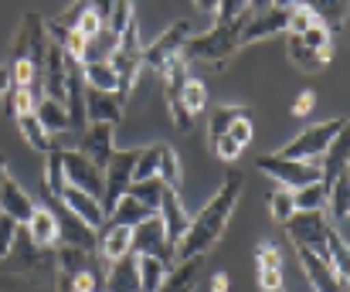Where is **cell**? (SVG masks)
<instances>
[{
    "mask_svg": "<svg viewBox=\"0 0 350 292\" xmlns=\"http://www.w3.org/2000/svg\"><path fill=\"white\" fill-rule=\"evenodd\" d=\"M241 187H245V177L232 170L228 177H225V184L218 187V194L211 197L204 207H201V214L187 224V231H184V238L177 241V248H174V262H187V258H204L211 248H215V241L225 235V228H228V217L234 214V204H238V197H241Z\"/></svg>",
    "mask_w": 350,
    "mask_h": 292,
    "instance_id": "obj_1",
    "label": "cell"
},
{
    "mask_svg": "<svg viewBox=\"0 0 350 292\" xmlns=\"http://www.w3.org/2000/svg\"><path fill=\"white\" fill-rule=\"evenodd\" d=\"M252 7H255V3H248L232 24H215V27L204 31V34H191L187 44H184V51H180V58L187 62V68L198 65V68H208V72H221V68L228 65V58L241 48L238 38H241V27H245L248 17H252Z\"/></svg>",
    "mask_w": 350,
    "mask_h": 292,
    "instance_id": "obj_2",
    "label": "cell"
},
{
    "mask_svg": "<svg viewBox=\"0 0 350 292\" xmlns=\"http://www.w3.org/2000/svg\"><path fill=\"white\" fill-rule=\"evenodd\" d=\"M51 269H55V248H38L34 238L27 235V228L17 224L14 245H10L7 258L0 262V272L14 276V279H44V272H51Z\"/></svg>",
    "mask_w": 350,
    "mask_h": 292,
    "instance_id": "obj_3",
    "label": "cell"
},
{
    "mask_svg": "<svg viewBox=\"0 0 350 292\" xmlns=\"http://www.w3.org/2000/svg\"><path fill=\"white\" fill-rule=\"evenodd\" d=\"M344 129H347V119H344V116H337V119H323V122H317V126H306L299 136H293L275 157H282V160H296V163H320L323 153L330 150V143H334Z\"/></svg>",
    "mask_w": 350,
    "mask_h": 292,
    "instance_id": "obj_4",
    "label": "cell"
},
{
    "mask_svg": "<svg viewBox=\"0 0 350 292\" xmlns=\"http://www.w3.org/2000/svg\"><path fill=\"white\" fill-rule=\"evenodd\" d=\"M41 204L51 211L55 224H58V245H72V248H82V252H96L99 248V231L89 228L79 214H72L62 197H55L44 184H41Z\"/></svg>",
    "mask_w": 350,
    "mask_h": 292,
    "instance_id": "obj_5",
    "label": "cell"
},
{
    "mask_svg": "<svg viewBox=\"0 0 350 292\" xmlns=\"http://www.w3.org/2000/svg\"><path fill=\"white\" fill-rule=\"evenodd\" d=\"M293 238V248H306L320 258H327V238H330V221L323 211H296L286 224H282Z\"/></svg>",
    "mask_w": 350,
    "mask_h": 292,
    "instance_id": "obj_6",
    "label": "cell"
},
{
    "mask_svg": "<svg viewBox=\"0 0 350 292\" xmlns=\"http://www.w3.org/2000/svg\"><path fill=\"white\" fill-rule=\"evenodd\" d=\"M48 31H44V17L41 14H24L14 44H10V62H31L38 72L44 68V55H48Z\"/></svg>",
    "mask_w": 350,
    "mask_h": 292,
    "instance_id": "obj_7",
    "label": "cell"
},
{
    "mask_svg": "<svg viewBox=\"0 0 350 292\" xmlns=\"http://www.w3.org/2000/svg\"><path fill=\"white\" fill-rule=\"evenodd\" d=\"M136 160H139V150H116L113 160L106 163V170H103V214L106 217H109V211L116 207L119 200L129 194Z\"/></svg>",
    "mask_w": 350,
    "mask_h": 292,
    "instance_id": "obj_8",
    "label": "cell"
},
{
    "mask_svg": "<svg viewBox=\"0 0 350 292\" xmlns=\"http://www.w3.org/2000/svg\"><path fill=\"white\" fill-rule=\"evenodd\" d=\"M187 38H191V24H187V21H174L150 48H143V68H153L157 75H163V72L180 58Z\"/></svg>",
    "mask_w": 350,
    "mask_h": 292,
    "instance_id": "obj_9",
    "label": "cell"
},
{
    "mask_svg": "<svg viewBox=\"0 0 350 292\" xmlns=\"http://www.w3.org/2000/svg\"><path fill=\"white\" fill-rule=\"evenodd\" d=\"M255 167H258L262 174H269L272 181H279L282 191H289V194L299 191V187H306V184H317V181H320V163H296V160H282V157H275V153L258 157Z\"/></svg>",
    "mask_w": 350,
    "mask_h": 292,
    "instance_id": "obj_10",
    "label": "cell"
},
{
    "mask_svg": "<svg viewBox=\"0 0 350 292\" xmlns=\"http://www.w3.org/2000/svg\"><path fill=\"white\" fill-rule=\"evenodd\" d=\"M58 153H62L65 184H68V187L85 191L89 197H96V200L103 204V170H99L92 160H85L79 150H58Z\"/></svg>",
    "mask_w": 350,
    "mask_h": 292,
    "instance_id": "obj_11",
    "label": "cell"
},
{
    "mask_svg": "<svg viewBox=\"0 0 350 292\" xmlns=\"http://www.w3.org/2000/svg\"><path fill=\"white\" fill-rule=\"evenodd\" d=\"M129 252L133 255H153V258H160V262H174V248H170V241H167V231H163V221H160V214H150L143 224H136L133 228V245H129Z\"/></svg>",
    "mask_w": 350,
    "mask_h": 292,
    "instance_id": "obj_12",
    "label": "cell"
},
{
    "mask_svg": "<svg viewBox=\"0 0 350 292\" xmlns=\"http://www.w3.org/2000/svg\"><path fill=\"white\" fill-rule=\"evenodd\" d=\"M286 10H289V3H269V7H262L258 10V3L252 7V17H248V24L241 27V48L245 44H252V41H258V38H272V34H282L286 31Z\"/></svg>",
    "mask_w": 350,
    "mask_h": 292,
    "instance_id": "obj_13",
    "label": "cell"
},
{
    "mask_svg": "<svg viewBox=\"0 0 350 292\" xmlns=\"http://www.w3.org/2000/svg\"><path fill=\"white\" fill-rule=\"evenodd\" d=\"M113 140H116V126H109V122H89V126L82 129L79 153H82L85 160H92L99 170H106V163H109L113 153H116Z\"/></svg>",
    "mask_w": 350,
    "mask_h": 292,
    "instance_id": "obj_14",
    "label": "cell"
},
{
    "mask_svg": "<svg viewBox=\"0 0 350 292\" xmlns=\"http://www.w3.org/2000/svg\"><path fill=\"white\" fill-rule=\"evenodd\" d=\"M157 214H160V221H163V231H167V241H170V248H177V241L184 238V231H187V224H191V217L184 214L180 194H177V191H170V187H163Z\"/></svg>",
    "mask_w": 350,
    "mask_h": 292,
    "instance_id": "obj_15",
    "label": "cell"
},
{
    "mask_svg": "<svg viewBox=\"0 0 350 292\" xmlns=\"http://www.w3.org/2000/svg\"><path fill=\"white\" fill-rule=\"evenodd\" d=\"M0 214L10 217L14 224H27L34 214V200L14 177H3V184H0Z\"/></svg>",
    "mask_w": 350,
    "mask_h": 292,
    "instance_id": "obj_16",
    "label": "cell"
},
{
    "mask_svg": "<svg viewBox=\"0 0 350 292\" xmlns=\"http://www.w3.org/2000/svg\"><path fill=\"white\" fill-rule=\"evenodd\" d=\"M296 258H299V265H303L310 286L317 292H347V286H340V279L334 276V269H330L327 258H320V255H313V252H306V248H296Z\"/></svg>",
    "mask_w": 350,
    "mask_h": 292,
    "instance_id": "obj_17",
    "label": "cell"
},
{
    "mask_svg": "<svg viewBox=\"0 0 350 292\" xmlns=\"http://www.w3.org/2000/svg\"><path fill=\"white\" fill-rule=\"evenodd\" d=\"M327 207H330V228L347 238V217H350V170H344L330 187H327Z\"/></svg>",
    "mask_w": 350,
    "mask_h": 292,
    "instance_id": "obj_18",
    "label": "cell"
},
{
    "mask_svg": "<svg viewBox=\"0 0 350 292\" xmlns=\"http://www.w3.org/2000/svg\"><path fill=\"white\" fill-rule=\"evenodd\" d=\"M122 119V98L116 92H96L85 89V122H109L119 126Z\"/></svg>",
    "mask_w": 350,
    "mask_h": 292,
    "instance_id": "obj_19",
    "label": "cell"
},
{
    "mask_svg": "<svg viewBox=\"0 0 350 292\" xmlns=\"http://www.w3.org/2000/svg\"><path fill=\"white\" fill-rule=\"evenodd\" d=\"M55 197H62V204H65L72 214H79L89 228H96V231H99V224H106L103 204H99L96 197H89L85 191H79V187H65L62 194H55Z\"/></svg>",
    "mask_w": 350,
    "mask_h": 292,
    "instance_id": "obj_20",
    "label": "cell"
},
{
    "mask_svg": "<svg viewBox=\"0 0 350 292\" xmlns=\"http://www.w3.org/2000/svg\"><path fill=\"white\" fill-rule=\"evenodd\" d=\"M347 160H350V143H347V129L330 143V150L323 153V160H320V184L323 187H330L344 170H347Z\"/></svg>",
    "mask_w": 350,
    "mask_h": 292,
    "instance_id": "obj_21",
    "label": "cell"
},
{
    "mask_svg": "<svg viewBox=\"0 0 350 292\" xmlns=\"http://www.w3.org/2000/svg\"><path fill=\"white\" fill-rule=\"evenodd\" d=\"M106 292H139V276H136V255H122L109 262L106 269Z\"/></svg>",
    "mask_w": 350,
    "mask_h": 292,
    "instance_id": "obj_22",
    "label": "cell"
},
{
    "mask_svg": "<svg viewBox=\"0 0 350 292\" xmlns=\"http://www.w3.org/2000/svg\"><path fill=\"white\" fill-rule=\"evenodd\" d=\"M96 265H99L96 252H82V248H72V245H55V269L62 276H82Z\"/></svg>",
    "mask_w": 350,
    "mask_h": 292,
    "instance_id": "obj_23",
    "label": "cell"
},
{
    "mask_svg": "<svg viewBox=\"0 0 350 292\" xmlns=\"http://www.w3.org/2000/svg\"><path fill=\"white\" fill-rule=\"evenodd\" d=\"M24 228L34 238L38 248H55L58 245V224H55V217H51V211L44 204H34V214H31V221Z\"/></svg>",
    "mask_w": 350,
    "mask_h": 292,
    "instance_id": "obj_24",
    "label": "cell"
},
{
    "mask_svg": "<svg viewBox=\"0 0 350 292\" xmlns=\"http://www.w3.org/2000/svg\"><path fill=\"white\" fill-rule=\"evenodd\" d=\"M129 245H133V228H122V224H109L103 235H99V258L103 262H116L122 255H129Z\"/></svg>",
    "mask_w": 350,
    "mask_h": 292,
    "instance_id": "obj_25",
    "label": "cell"
},
{
    "mask_svg": "<svg viewBox=\"0 0 350 292\" xmlns=\"http://www.w3.org/2000/svg\"><path fill=\"white\" fill-rule=\"evenodd\" d=\"M201 262L204 258H187V262H177L174 272H167L163 286L157 292H194L198 286V276H201Z\"/></svg>",
    "mask_w": 350,
    "mask_h": 292,
    "instance_id": "obj_26",
    "label": "cell"
},
{
    "mask_svg": "<svg viewBox=\"0 0 350 292\" xmlns=\"http://www.w3.org/2000/svg\"><path fill=\"white\" fill-rule=\"evenodd\" d=\"M330 55L334 51H310L296 34H289V62L299 68V72H320L330 65Z\"/></svg>",
    "mask_w": 350,
    "mask_h": 292,
    "instance_id": "obj_27",
    "label": "cell"
},
{
    "mask_svg": "<svg viewBox=\"0 0 350 292\" xmlns=\"http://www.w3.org/2000/svg\"><path fill=\"white\" fill-rule=\"evenodd\" d=\"M119 48V38L109 31V27H103L99 34H92V38H85V51H82V65H92V62H109L113 55H116Z\"/></svg>",
    "mask_w": 350,
    "mask_h": 292,
    "instance_id": "obj_28",
    "label": "cell"
},
{
    "mask_svg": "<svg viewBox=\"0 0 350 292\" xmlns=\"http://www.w3.org/2000/svg\"><path fill=\"white\" fill-rule=\"evenodd\" d=\"M167 262L153 258V255H136V276H139V292H157L167 279Z\"/></svg>",
    "mask_w": 350,
    "mask_h": 292,
    "instance_id": "obj_29",
    "label": "cell"
},
{
    "mask_svg": "<svg viewBox=\"0 0 350 292\" xmlns=\"http://www.w3.org/2000/svg\"><path fill=\"white\" fill-rule=\"evenodd\" d=\"M34 116H38V122H41V126L51 133V136H55V133H68V112H65V105H62V102L41 96V98H38Z\"/></svg>",
    "mask_w": 350,
    "mask_h": 292,
    "instance_id": "obj_30",
    "label": "cell"
},
{
    "mask_svg": "<svg viewBox=\"0 0 350 292\" xmlns=\"http://www.w3.org/2000/svg\"><path fill=\"white\" fill-rule=\"evenodd\" d=\"M150 214H153V211H146V207H143V204H139L136 197H129V194H126V197H122V200L116 204V207L109 211V217H106V228H109V224H122V228H136V224H143V221H146Z\"/></svg>",
    "mask_w": 350,
    "mask_h": 292,
    "instance_id": "obj_31",
    "label": "cell"
},
{
    "mask_svg": "<svg viewBox=\"0 0 350 292\" xmlns=\"http://www.w3.org/2000/svg\"><path fill=\"white\" fill-rule=\"evenodd\" d=\"M17 129H21V136L38 150V153H55L58 150V143H55V136L38 122V116H24V119H17Z\"/></svg>",
    "mask_w": 350,
    "mask_h": 292,
    "instance_id": "obj_32",
    "label": "cell"
},
{
    "mask_svg": "<svg viewBox=\"0 0 350 292\" xmlns=\"http://www.w3.org/2000/svg\"><path fill=\"white\" fill-rule=\"evenodd\" d=\"M82 79H85V89H96V92H116V72L109 62H92V65H82Z\"/></svg>",
    "mask_w": 350,
    "mask_h": 292,
    "instance_id": "obj_33",
    "label": "cell"
},
{
    "mask_svg": "<svg viewBox=\"0 0 350 292\" xmlns=\"http://www.w3.org/2000/svg\"><path fill=\"white\" fill-rule=\"evenodd\" d=\"M177 105L194 119L198 112H204V109H208V85H204L201 79H187V82H184V89H180Z\"/></svg>",
    "mask_w": 350,
    "mask_h": 292,
    "instance_id": "obj_34",
    "label": "cell"
},
{
    "mask_svg": "<svg viewBox=\"0 0 350 292\" xmlns=\"http://www.w3.org/2000/svg\"><path fill=\"white\" fill-rule=\"evenodd\" d=\"M157 177H160V184H163V187L180 191L184 167H180V157L174 153V146H163V150H160V167H157Z\"/></svg>",
    "mask_w": 350,
    "mask_h": 292,
    "instance_id": "obj_35",
    "label": "cell"
},
{
    "mask_svg": "<svg viewBox=\"0 0 350 292\" xmlns=\"http://www.w3.org/2000/svg\"><path fill=\"white\" fill-rule=\"evenodd\" d=\"M245 112H248V109H238V105H218V109L208 116V140H211V143L221 140V136L234 126V119L245 116Z\"/></svg>",
    "mask_w": 350,
    "mask_h": 292,
    "instance_id": "obj_36",
    "label": "cell"
},
{
    "mask_svg": "<svg viewBox=\"0 0 350 292\" xmlns=\"http://www.w3.org/2000/svg\"><path fill=\"white\" fill-rule=\"evenodd\" d=\"M160 194H163V184H160V177H150V181H133L129 184V197H136L146 211H153L157 214V207H160Z\"/></svg>",
    "mask_w": 350,
    "mask_h": 292,
    "instance_id": "obj_37",
    "label": "cell"
},
{
    "mask_svg": "<svg viewBox=\"0 0 350 292\" xmlns=\"http://www.w3.org/2000/svg\"><path fill=\"white\" fill-rule=\"evenodd\" d=\"M313 24H317V14H313L310 3H289V10H286V34H296L299 38Z\"/></svg>",
    "mask_w": 350,
    "mask_h": 292,
    "instance_id": "obj_38",
    "label": "cell"
},
{
    "mask_svg": "<svg viewBox=\"0 0 350 292\" xmlns=\"http://www.w3.org/2000/svg\"><path fill=\"white\" fill-rule=\"evenodd\" d=\"M293 207L296 211H323L327 207V187L317 181V184H306V187L293 191Z\"/></svg>",
    "mask_w": 350,
    "mask_h": 292,
    "instance_id": "obj_39",
    "label": "cell"
},
{
    "mask_svg": "<svg viewBox=\"0 0 350 292\" xmlns=\"http://www.w3.org/2000/svg\"><path fill=\"white\" fill-rule=\"evenodd\" d=\"M38 89L31 85V89H10V112H14V119H24V116H34V109H38Z\"/></svg>",
    "mask_w": 350,
    "mask_h": 292,
    "instance_id": "obj_40",
    "label": "cell"
},
{
    "mask_svg": "<svg viewBox=\"0 0 350 292\" xmlns=\"http://www.w3.org/2000/svg\"><path fill=\"white\" fill-rule=\"evenodd\" d=\"M7 72H10V89H31L38 79H41V72L31 65V62H10L7 65Z\"/></svg>",
    "mask_w": 350,
    "mask_h": 292,
    "instance_id": "obj_41",
    "label": "cell"
},
{
    "mask_svg": "<svg viewBox=\"0 0 350 292\" xmlns=\"http://www.w3.org/2000/svg\"><path fill=\"white\" fill-rule=\"evenodd\" d=\"M269 214H272V221H275V224H286V221L296 214V207H293V194H289V191H282V187H279V191H272V194H269Z\"/></svg>",
    "mask_w": 350,
    "mask_h": 292,
    "instance_id": "obj_42",
    "label": "cell"
},
{
    "mask_svg": "<svg viewBox=\"0 0 350 292\" xmlns=\"http://www.w3.org/2000/svg\"><path fill=\"white\" fill-rule=\"evenodd\" d=\"M133 7H136V3H129V0H116V3H113V14H109L106 27H109L116 38H122V31H126L129 24H136V17H133Z\"/></svg>",
    "mask_w": 350,
    "mask_h": 292,
    "instance_id": "obj_43",
    "label": "cell"
},
{
    "mask_svg": "<svg viewBox=\"0 0 350 292\" xmlns=\"http://www.w3.org/2000/svg\"><path fill=\"white\" fill-rule=\"evenodd\" d=\"M160 150H163V146H150V150H139V160H136L133 181H150V177H157V167H160Z\"/></svg>",
    "mask_w": 350,
    "mask_h": 292,
    "instance_id": "obj_44",
    "label": "cell"
},
{
    "mask_svg": "<svg viewBox=\"0 0 350 292\" xmlns=\"http://www.w3.org/2000/svg\"><path fill=\"white\" fill-rule=\"evenodd\" d=\"M51 194H62L68 184H65V170H62V153H48V170H44V181H41Z\"/></svg>",
    "mask_w": 350,
    "mask_h": 292,
    "instance_id": "obj_45",
    "label": "cell"
},
{
    "mask_svg": "<svg viewBox=\"0 0 350 292\" xmlns=\"http://www.w3.org/2000/svg\"><path fill=\"white\" fill-rule=\"evenodd\" d=\"M299 41H303L310 51H334V48H330V41H334V38H330V27L320 24V21H317L306 34H299Z\"/></svg>",
    "mask_w": 350,
    "mask_h": 292,
    "instance_id": "obj_46",
    "label": "cell"
},
{
    "mask_svg": "<svg viewBox=\"0 0 350 292\" xmlns=\"http://www.w3.org/2000/svg\"><path fill=\"white\" fill-rule=\"evenodd\" d=\"M75 31H79L82 38H92V34H99V31H103V21H99V14H96V7H92V3H82L79 21H75Z\"/></svg>",
    "mask_w": 350,
    "mask_h": 292,
    "instance_id": "obj_47",
    "label": "cell"
},
{
    "mask_svg": "<svg viewBox=\"0 0 350 292\" xmlns=\"http://www.w3.org/2000/svg\"><path fill=\"white\" fill-rule=\"evenodd\" d=\"M211 150H215V157H218V160H225V163H234V160L241 157V146L234 143L228 133H225L221 140H215V143H211Z\"/></svg>",
    "mask_w": 350,
    "mask_h": 292,
    "instance_id": "obj_48",
    "label": "cell"
},
{
    "mask_svg": "<svg viewBox=\"0 0 350 292\" xmlns=\"http://www.w3.org/2000/svg\"><path fill=\"white\" fill-rule=\"evenodd\" d=\"M252 133H255V126H252L248 112H245V116H238V119H234V126L228 129V136H232V140L238 143V146H241V150H245V146L252 143Z\"/></svg>",
    "mask_w": 350,
    "mask_h": 292,
    "instance_id": "obj_49",
    "label": "cell"
},
{
    "mask_svg": "<svg viewBox=\"0 0 350 292\" xmlns=\"http://www.w3.org/2000/svg\"><path fill=\"white\" fill-rule=\"evenodd\" d=\"M245 7H248L245 0H221V3H215V14H218V21H215V24H232Z\"/></svg>",
    "mask_w": 350,
    "mask_h": 292,
    "instance_id": "obj_50",
    "label": "cell"
},
{
    "mask_svg": "<svg viewBox=\"0 0 350 292\" xmlns=\"http://www.w3.org/2000/svg\"><path fill=\"white\" fill-rule=\"evenodd\" d=\"M14 235H17V224L0 214V262L7 258V252H10V245H14Z\"/></svg>",
    "mask_w": 350,
    "mask_h": 292,
    "instance_id": "obj_51",
    "label": "cell"
},
{
    "mask_svg": "<svg viewBox=\"0 0 350 292\" xmlns=\"http://www.w3.org/2000/svg\"><path fill=\"white\" fill-rule=\"evenodd\" d=\"M313 102H317V96L306 89V92H299L296 96V102H293V116H306L310 109H313Z\"/></svg>",
    "mask_w": 350,
    "mask_h": 292,
    "instance_id": "obj_52",
    "label": "cell"
},
{
    "mask_svg": "<svg viewBox=\"0 0 350 292\" xmlns=\"http://www.w3.org/2000/svg\"><path fill=\"white\" fill-rule=\"evenodd\" d=\"M113 3H116V0H103V3H92V7H96V14H99V21H103V27H106V21H109V14H113Z\"/></svg>",
    "mask_w": 350,
    "mask_h": 292,
    "instance_id": "obj_53",
    "label": "cell"
},
{
    "mask_svg": "<svg viewBox=\"0 0 350 292\" xmlns=\"http://www.w3.org/2000/svg\"><path fill=\"white\" fill-rule=\"evenodd\" d=\"M55 292H75V286H72V276H55Z\"/></svg>",
    "mask_w": 350,
    "mask_h": 292,
    "instance_id": "obj_54",
    "label": "cell"
},
{
    "mask_svg": "<svg viewBox=\"0 0 350 292\" xmlns=\"http://www.w3.org/2000/svg\"><path fill=\"white\" fill-rule=\"evenodd\" d=\"M228 286H232V282H228V276H225V272H218V276L211 279V292H228Z\"/></svg>",
    "mask_w": 350,
    "mask_h": 292,
    "instance_id": "obj_55",
    "label": "cell"
},
{
    "mask_svg": "<svg viewBox=\"0 0 350 292\" xmlns=\"http://www.w3.org/2000/svg\"><path fill=\"white\" fill-rule=\"evenodd\" d=\"M7 89H10V72H7V65H0V98Z\"/></svg>",
    "mask_w": 350,
    "mask_h": 292,
    "instance_id": "obj_56",
    "label": "cell"
},
{
    "mask_svg": "<svg viewBox=\"0 0 350 292\" xmlns=\"http://www.w3.org/2000/svg\"><path fill=\"white\" fill-rule=\"evenodd\" d=\"M3 177H7V157L0 153V184H3Z\"/></svg>",
    "mask_w": 350,
    "mask_h": 292,
    "instance_id": "obj_57",
    "label": "cell"
},
{
    "mask_svg": "<svg viewBox=\"0 0 350 292\" xmlns=\"http://www.w3.org/2000/svg\"><path fill=\"white\" fill-rule=\"evenodd\" d=\"M279 292H282V289H279Z\"/></svg>",
    "mask_w": 350,
    "mask_h": 292,
    "instance_id": "obj_58",
    "label": "cell"
}]
</instances>
